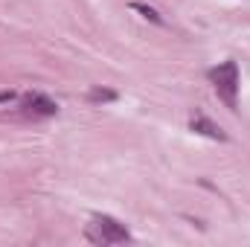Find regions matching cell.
Returning <instances> with one entry per match:
<instances>
[{
  "label": "cell",
  "mask_w": 250,
  "mask_h": 247,
  "mask_svg": "<svg viewBox=\"0 0 250 247\" xmlns=\"http://www.w3.org/2000/svg\"><path fill=\"white\" fill-rule=\"evenodd\" d=\"M209 82H212L218 99H221L230 111H236V108H239V99H236V96H239V64L224 62V64H218V67H212V70H209Z\"/></svg>",
  "instance_id": "cell-1"
},
{
  "label": "cell",
  "mask_w": 250,
  "mask_h": 247,
  "mask_svg": "<svg viewBox=\"0 0 250 247\" xmlns=\"http://www.w3.org/2000/svg\"><path fill=\"white\" fill-rule=\"evenodd\" d=\"M87 233L99 245H120V242H128L131 239V233L125 230V224H120L111 215H93V224H90Z\"/></svg>",
  "instance_id": "cell-2"
},
{
  "label": "cell",
  "mask_w": 250,
  "mask_h": 247,
  "mask_svg": "<svg viewBox=\"0 0 250 247\" xmlns=\"http://www.w3.org/2000/svg\"><path fill=\"white\" fill-rule=\"evenodd\" d=\"M59 114V102L41 96V93H32L26 102H23V117H32V120H47V117H56Z\"/></svg>",
  "instance_id": "cell-3"
},
{
  "label": "cell",
  "mask_w": 250,
  "mask_h": 247,
  "mask_svg": "<svg viewBox=\"0 0 250 247\" xmlns=\"http://www.w3.org/2000/svg\"><path fill=\"white\" fill-rule=\"evenodd\" d=\"M189 131H195V134H201V137H209V140H218V143L227 140V134L221 131V125H215L212 120H207V117H192Z\"/></svg>",
  "instance_id": "cell-4"
},
{
  "label": "cell",
  "mask_w": 250,
  "mask_h": 247,
  "mask_svg": "<svg viewBox=\"0 0 250 247\" xmlns=\"http://www.w3.org/2000/svg\"><path fill=\"white\" fill-rule=\"evenodd\" d=\"M131 9H134V12H140L146 21H151V23H157V26L163 23V15H160L154 6H148V3H140V0H134V3H131Z\"/></svg>",
  "instance_id": "cell-5"
},
{
  "label": "cell",
  "mask_w": 250,
  "mask_h": 247,
  "mask_svg": "<svg viewBox=\"0 0 250 247\" xmlns=\"http://www.w3.org/2000/svg\"><path fill=\"white\" fill-rule=\"evenodd\" d=\"M87 99L93 105H105V102H117V90H108V87H93L87 93Z\"/></svg>",
  "instance_id": "cell-6"
},
{
  "label": "cell",
  "mask_w": 250,
  "mask_h": 247,
  "mask_svg": "<svg viewBox=\"0 0 250 247\" xmlns=\"http://www.w3.org/2000/svg\"><path fill=\"white\" fill-rule=\"evenodd\" d=\"M15 99H18L15 90H0V102H15Z\"/></svg>",
  "instance_id": "cell-7"
}]
</instances>
